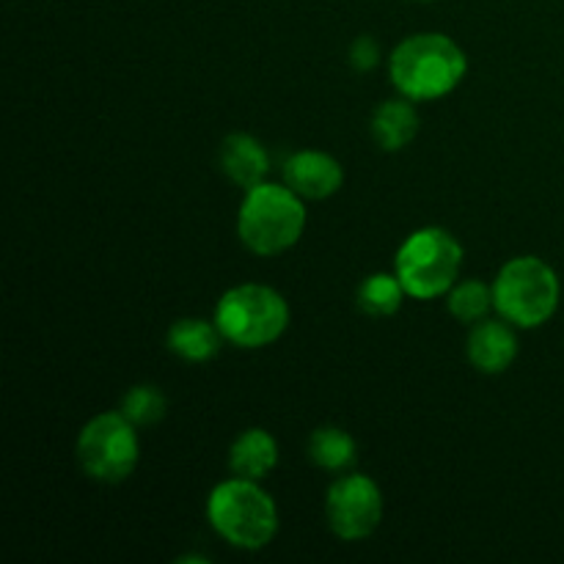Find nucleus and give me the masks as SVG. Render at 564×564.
Segmentation results:
<instances>
[{
  "label": "nucleus",
  "mask_w": 564,
  "mask_h": 564,
  "mask_svg": "<svg viewBox=\"0 0 564 564\" xmlns=\"http://www.w3.org/2000/svg\"><path fill=\"white\" fill-rule=\"evenodd\" d=\"M220 171L229 176L242 191H251L259 182H264L270 171V154L262 147V141L248 132H231L220 143Z\"/></svg>",
  "instance_id": "obj_11"
},
{
  "label": "nucleus",
  "mask_w": 564,
  "mask_h": 564,
  "mask_svg": "<svg viewBox=\"0 0 564 564\" xmlns=\"http://www.w3.org/2000/svg\"><path fill=\"white\" fill-rule=\"evenodd\" d=\"M308 457L323 471H350L358 460V444L352 435L341 427H317L308 438Z\"/></svg>",
  "instance_id": "obj_15"
},
{
  "label": "nucleus",
  "mask_w": 564,
  "mask_h": 564,
  "mask_svg": "<svg viewBox=\"0 0 564 564\" xmlns=\"http://www.w3.org/2000/svg\"><path fill=\"white\" fill-rule=\"evenodd\" d=\"M284 182L306 202H323L341 191L345 169L334 154L319 152V149H303L284 163Z\"/></svg>",
  "instance_id": "obj_9"
},
{
  "label": "nucleus",
  "mask_w": 564,
  "mask_h": 564,
  "mask_svg": "<svg viewBox=\"0 0 564 564\" xmlns=\"http://www.w3.org/2000/svg\"><path fill=\"white\" fill-rule=\"evenodd\" d=\"M468 361L482 375H501L516 364L518 358V336L512 323L501 319H479L468 334Z\"/></svg>",
  "instance_id": "obj_10"
},
{
  "label": "nucleus",
  "mask_w": 564,
  "mask_h": 564,
  "mask_svg": "<svg viewBox=\"0 0 564 564\" xmlns=\"http://www.w3.org/2000/svg\"><path fill=\"white\" fill-rule=\"evenodd\" d=\"M213 319L226 341L242 350H259L286 334L290 303L273 286L240 284L220 295Z\"/></svg>",
  "instance_id": "obj_5"
},
{
  "label": "nucleus",
  "mask_w": 564,
  "mask_h": 564,
  "mask_svg": "<svg viewBox=\"0 0 564 564\" xmlns=\"http://www.w3.org/2000/svg\"><path fill=\"white\" fill-rule=\"evenodd\" d=\"M220 341L226 339L218 325H215V319L202 317L176 319L169 328V334H165V347L187 364L213 361L220 352Z\"/></svg>",
  "instance_id": "obj_13"
},
{
  "label": "nucleus",
  "mask_w": 564,
  "mask_h": 564,
  "mask_svg": "<svg viewBox=\"0 0 564 564\" xmlns=\"http://www.w3.org/2000/svg\"><path fill=\"white\" fill-rule=\"evenodd\" d=\"M135 424L121 411L99 413L77 435V463L94 482L119 485L141 460Z\"/></svg>",
  "instance_id": "obj_7"
},
{
  "label": "nucleus",
  "mask_w": 564,
  "mask_h": 564,
  "mask_svg": "<svg viewBox=\"0 0 564 564\" xmlns=\"http://www.w3.org/2000/svg\"><path fill=\"white\" fill-rule=\"evenodd\" d=\"M275 466H279V444L268 430L251 427L237 435L229 449L231 477L262 482Z\"/></svg>",
  "instance_id": "obj_12"
},
{
  "label": "nucleus",
  "mask_w": 564,
  "mask_h": 564,
  "mask_svg": "<svg viewBox=\"0 0 564 564\" xmlns=\"http://www.w3.org/2000/svg\"><path fill=\"white\" fill-rule=\"evenodd\" d=\"M468 72L466 50L446 33H413L402 39L389 58V77L402 97L433 102L449 97Z\"/></svg>",
  "instance_id": "obj_1"
},
{
  "label": "nucleus",
  "mask_w": 564,
  "mask_h": 564,
  "mask_svg": "<svg viewBox=\"0 0 564 564\" xmlns=\"http://www.w3.org/2000/svg\"><path fill=\"white\" fill-rule=\"evenodd\" d=\"M419 110L413 99H386L372 113V138L383 152H400L419 135Z\"/></svg>",
  "instance_id": "obj_14"
},
{
  "label": "nucleus",
  "mask_w": 564,
  "mask_h": 564,
  "mask_svg": "<svg viewBox=\"0 0 564 564\" xmlns=\"http://www.w3.org/2000/svg\"><path fill=\"white\" fill-rule=\"evenodd\" d=\"M416 3H433V0H416Z\"/></svg>",
  "instance_id": "obj_20"
},
{
  "label": "nucleus",
  "mask_w": 564,
  "mask_h": 564,
  "mask_svg": "<svg viewBox=\"0 0 564 564\" xmlns=\"http://www.w3.org/2000/svg\"><path fill=\"white\" fill-rule=\"evenodd\" d=\"M207 521L231 549L262 551L279 534V507L259 482L231 477L207 496Z\"/></svg>",
  "instance_id": "obj_2"
},
{
  "label": "nucleus",
  "mask_w": 564,
  "mask_h": 564,
  "mask_svg": "<svg viewBox=\"0 0 564 564\" xmlns=\"http://www.w3.org/2000/svg\"><path fill=\"white\" fill-rule=\"evenodd\" d=\"M121 413L130 419L135 427H152V424L163 422L165 413H169V400H165L163 391L152 383L132 386L130 391L121 400Z\"/></svg>",
  "instance_id": "obj_18"
},
{
  "label": "nucleus",
  "mask_w": 564,
  "mask_h": 564,
  "mask_svg": "<svg viewBox=\"0 0 564 564\" xmlns=\"http://www.w3.org/2000/svg\"><path fill=\"white\" fill-rule=\"evenodd\" d=\"M408 292L397 273H372L361 281L356 303L367 317H391L402 308Z\"/></svg>",
  "instance_id": "obj_16"
},
{
  "label": "nucleus",
  "mask_w": 564,
  "mask_h": 564,
  "mask_svg": "<svg viewBox=\"0 0 564 564\" xmlns=\"http://www.w3.org/2000/svg\"><path fill=\"white\" fill-rule=\"evenodd\" d=\"M463 246L452 231L441 226H424L408 235L394 259V273L400 275L408 297L435 301L457 284L463 270Z\"/></svg>",
  "instance_id": "obj_4"
},
{
  "label": "nucleus",
  "mask_w": 564,
  "mask_h": 564,
  "mask_svg": "<svg viewBox=\"0 0 564 564\" xmlns=\"http://www.w3.org/2000/svg\"><path fill=\"white\" fill-rule=\"evenodd\" d=\"M446 306L449 314L463 325H477L479 319L488 317L494 306V286H488L485 281L468 279L457 281L449 292H446Z\"/></svg>",
  "instance_id": "obj_17"
},
{
  "label": "nucleus",
  "mask_w": 564,
  "mask_h": 564,
  "mask_svg": "<svg viewBox=\"0 0 564 564\" xmlns=\"http://www.w3.org/2000/svg\"><path fill=\"white\" fill-rule=\"evenodd\" d=\"M306 229V198L290 185L259 182L246 191L237 213V235L257 257H279L290 251Z\"/></svg>",
  "instance_id": "obj_3"
},
{
  "label": "nucleus",
  "mask_w": 564,
  "mask_h": 564,
  "mask_svg": "<svg viewBox=\"0 0 564 564\" xmlns=\"http://www.w3.org/2000/svg\"><path fill=\"white\" fill-rule=\"evenodd\" d=\"M560 275L545 259L516 257L494 281V306L516 328H540L560 308Z\"/></svg>",
  "instance_id": "obj_6"
},
{
  "label": "nucleus",
  "mask_w": 564,
  "mask_h": 564,
  "mask_svg": "<svg viewBox=\"0 0 564 564\" xmlns=\"http://www.w3.org/2000/svg\"><path fill=\"white\" fill-rule=\"evenodd\" d=\"M380 64V44L372 36H358L350 44V66L356 72H372Z\"/></svg>",
  "instance_id": "obj_19"
},
{
  "label": "nucleus",
  "mask_w": 564,
  "mask_h": 564,
  "mask_svg": "<svg viewBox=\"0 0 564 564\" xmlns=\"http://www.w3.org/2000/svg\"><path fill=\"white\" fill-rule=\"evenodd\" d=\"M330 532L345 543H358L378 532L383 521V494L367 474H345L325 494Z\"/></svg>",
  "instance_id": "obj_8"
}]
</instances>
